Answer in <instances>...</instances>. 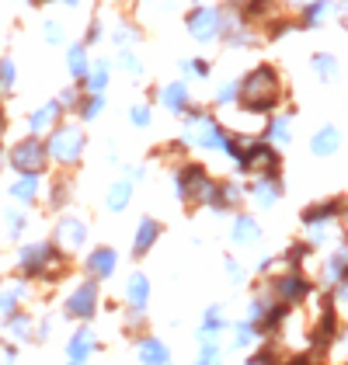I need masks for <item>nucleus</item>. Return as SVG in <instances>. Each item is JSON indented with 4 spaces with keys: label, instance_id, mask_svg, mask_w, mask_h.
Instances as JSON below:
<instances>
[{
    "label": "nucleus",
    "instance_id": "nucleus-1",
    "mask_svg": "<svg viewBox=\"0 0 348 365\" xmlns=\"http://www.w3.org/2000/svg\"><path fill=\"white\" fill-rule=\"evenodd\" d=\"M237 87H240V94H237L240 112H251V115H258V118L275 115V108H279L282 98H286V87H282L279 70L268 66V63H261V66H255V70H247V73L237 81Z\"/></svg>",
    "mask_w": 348,
    "mask_h": 365
},
{
    "label": "nucleus",
    "instance_id": "nucleus-16",
    "mask_svg": "<svg viewBox=\"0 0 348 365\" xmlns=\"http://www.w3.org/2000/svg\"><path fill=\"white\" fill-rule=\"evenodd\" d=\"M70 198H73V178H70V170H56L53 178H46V209L49 212H66V205H70Z\"/></svg>",
    "mask_w": 348,
    "mask_h": 365
},
{
    "label": "nucleus",
    "instance_id": "nucleus-53",
    "mask_svg": "<svg viewBox=\"0 0 348 365\" xmlns=\"http://www.w3.org/2000/svg\"><path fill=\"white\" fill-rule=\"evenodd\" d=\"M66 365H87V362H66Z\"/></svg>",
    "mask_w": 348,
    "mask_h": 365
},
{
    "label": "nucleus",
    "instance_id": "nucleus-9",
    "mask_svg": "<svg viewBox=\"0 0 348 365\" xmlns=\"http://www.w3.org/2000/svg\"><path fill=\"white\" fill-rule=\"evenodd\" d=\"M220 18H223L220 7H203V4H199L195 11H188L185 29H188V35H192L199 46H209V42L220 38Z\"/></svg>",
    "mask_w": 348,
    "mask_h": 365
},
{
    "label": "nucleus",
    "instance_id": "nucleus-11",
    "mask_svg": "<svg viewBox=\"0 0 348 365\" xmlns=\"http://www.w3.org/2000/svg\"><path fill=\"white\" fill-rule=\"evenodd\" d=\"M7 195H11V202H18L21 209L39 205L46 198V174H14L11 185H7Z\"/></svg>",
    "mask_w": 348,
    "mask_h": 365
},
{
    "label": "nucleus",
    "instance_id": "nucleus-30",
    "mask_svg": "<svg viewBox=\"0 0 348 365\" xmlns=\"http://www.w3.org/2000/svg\"><path fill=\"white\" fill-rule=\"evenodd\" d=\"M105 105H108V98L105 94H87L84 91V98H81V105H77V122H94V118H101L105 115Z\"/></svg>",
    "mask_w": 348,
    "mask_h": 365
},
{
    "label": "nucleus",
    "instance_id": "nucleus-41",
    "mask_svg": "<svg viewBox=\"0 0 348 365\" xmlns=\"http://www.w3.org/2000/svg\"><path fill=\"white\" fill-rule=\"evenodd\" d=\"M327 11H331V4H327V0L310 4V7L303 11V21H300V25H303V29H314V25H320V21H324V14H327Z\"/></svg>",
    "mask_w": 348,
    "mask_h": 365
},
{
    "label": "nucleus",
    "instance_id": "nucleus-44",
    "mask_svg": "<svg viewBox=\"0 0 348 365\" xmlns=\"http://www.w3.org/2000/svg\"><path fill=\"white\" fill-rule=\"evenodd\" d=\"M223 275H227L233 285H240V282H244V264H240L237 257H230V254H227V257H223Z\"/></svg>",
    "mask_w": 348,
    "mask_h": 365
},
{
    "label": "nucleus",
    "instance_id": "nucleus-20",
    "mask_svg": "<svg viewBox=\"0 0 348 365\" xmlns=\"http://www.w3.org/2000/svg\"><path fill=\"white\" fill-rule=\"evenodd\" d=\"M261 140L272 143L275 150L290 146L292 143V112H282V115H268L261 122Z\"/></svg>",
    "mask_w": 348,
    "mask_h": 365
},
{
    "label": "nucleus",
    "instance_id": "nucleus-51",
    "mask_svg": "<svg viewBox=\"0 0 348 365\" xmlns=\"http://www.w3.org/2000/svg\"><path fill=\"white\" fill-rule=\"evenodd\" d=\"M59 4H66V7H77V4H81V0H59Z\"/></svg>",
    "mask_w": 348,
    "mask_h": 365
},
{
    "label": "nucleus",
    "instance_id": "nucleus-6",
    "mask_svg": "<svg viewBox=\"0 0 348 365\" xmlns=\"http://www.w3.org/2000/svg\"><path fill=\"white\" fill-rule=\"evenodd\" d=\"M7 168L14 174H49V150L42 136H21L7 146Z\"/></svg>",
    "mask_w": 348,
    "mask_h": 365
},
{
    "label": "nucleus",
    "instance_id": "nucleus-19",
    "mask_svg": "<svg viewBox=\"0 0 348 365\" xmlns=\"http://www.w3.org/2000/svg\"><path fill=\"white\" fill-rule=\"evenodd\" d=\"M150 292H153V285H150V275H143V272L136 268V272H129V275H126L122 303H126L129 309H146V307H150Z\"/></svg>",
    "mask_w": 348,
    "mask_h": 365
},
{
    "label": "nucleus",
    "instance_id": "nucleus-31",
    "mask_svg": "<svg viewBox=\"0 0 348 365\" xmlns=\"http://www.w3.org/2000/svg\"><path fill=\"white\" fill-rule=\"evenodd\" d=\"M188 153H192V146L178 136V140H168L164 146H157V153H153V157H157V160H168V164L178 168V164H185V160H188Z\"/></svg>",
    "mask_w": 348,
    "mask_h": 365
},
{
    "label": "nucleus",
    "instance_id": "nucleus-45",
    "mask_svg": "<svg viewBox=\"0 0 348 365\" xmlns=\"http://www.w3.org/2000/svg\"><path fill=\"white\" fill-rule=\"evenodd\" d=\"M46 42H49V46H59V42H63V25H59V21H46Z\"/></svg>",
    "mask_w": 348,
    "mask_h": 365
},
{
    "label": "nucleus",
    "instance_id": "nucleus-50",
    "mask_svg": "<svg viewBox=\"0 0 348 365\" xmlns=\"http://www.w3.org/2000/svg\"><path fill=\"white\" fill-rule=\"evenodd\" d=\"M7 168V143L0 140V170Z\"/></svg>",
    "mask_w": 348,
    "mask_h": 365
},
{
    "label": "nucleus",
    "instance_id": "nucleus-22",
    "mask_svg": "<svg viewBox=\"0 0 348 365\" xmlns=\"http://www.w3.org/2000/svg\"><path fill=\"white\" fill-rule=\"evenodd\" d=\"M31 299V282L29 279H11L0 285V317H7V313H14V309H21L25 303Z\"/></svg>",
    "mask_w": 348,
    "mask_h": 365
},
{
    "label": "nucleus",
    "instance_id": "nucleus-2",
    "mask_svg": "<svg viewBox=\"0 0 348 365\" xmlns=\"http://www.w3.org/2000/svg\"><path fill=\"white\" fill-rule=\"evenodd\" d=\"M18 275L29 282H59L70 272V254H63L53 240H29L18 247Z\"/></svg>",
    "mask_w": 348,
    "mask_h": 365
},
{
    "label": "nucleus",
    "instance_id": "nucleus-15",
    "mask_svg": "<svg viewBox=\"0 0 348 365\" xmlns=\"http://www.w3.org/2000/svg\"><path fill=\"white\" fill-rule=\"evenodd\" d=\"M164 237V223L157 220V216H140V223H136V233H133V257L136 261H143L146 254L157 247V240Z\"/></svg>",
    "mask_w": 348,
    "mask_h": 365
},
{
    "label": "nucleus",
    "instance_id": "nucleus-26",
    "mask_svg": "<svg viewBox=\"0 0 348 365\" xmlns=\"http://www.w3.org/2000/svg\"><path fill=\"white\" fill-rule=\"evenodd\" d=\"M342 150V129L338 125H320L310 136V153L314 157H334Z\"/></svg>",
    "mask_w": 348,
    "mask_h": 365
},
{
    "label": "nucleus",
    "instance_id": "nucleus-40",
    "mask_svg": "<svg viewBox=\"0 0 348 365\" xmlns=\"http://www.w3.org/2000/svg\"><path fill=\"white\" fill-rule=\"evenodd\" d=\"M237 94H240L237 81H227V84H220L216 98H213V105H216V108H230V105H237Z\"/></svg>",
    "mask_w": 348,
    "mask_h": 365
},
{
    "label": "nucleus",
    "instance_id": "nucleus-8",
    "mask_svg": "<svg viewBox=\"0 0 348 365\" xmlns=\"http://www.w3.org/2000/svg\"><path fill=\"white\" fill-rule=\"evenodd\" d=\"M63 254H81L87 251V240H91V223H87L81 212H59L56 223H53V237H49Z\"/></svg>",
    "mask_w": 348,
    "mask_h": 365
},
{
    "label": "nucleus",
    "instance_id": "nucleus-4",
    "mask_svg": "<svg viewBox=\"0 0 348 365\" xmlns=\"http://www.w3.org/2000/svg\"><path fill=\"white\" fill-rule=\"evenodd\" d=\"M171 192L181 205L205 209L213 202V195H216V178L199 160H185V164H178L171 170Z\"/></svg>",
    "mask_w": 348,
    "mask_h": 365
},
{
    "label": "nucleus",
    "instance_id": "nucleus-34",
    "mask_svg": "<svg viewBox=\"0 0 348 365\" xmlns=\"http://www.w3.org/2000/svg\"><path fill=\"white\" fill-rule=\"evenodd\" d=\"M18 87V63L11 56L0 59V98H11Z\"/></svg>",
    "mask_w": 348,
    "mask_h": 365
},
{
    "label": "nucleus",
    "instance_id": "nucleus-24",
    "mask_svg": "<svg viewBox=\"0 0 348 365\" xmlns=\"http://www.w3.org/2000/svg\"><path fill=\"white\" fill-rule=\"evenodd\" d=\"M136 359H140V365H171V348L160 337L140 334L136 337Z\"/></svg>",
    "mask_w": 348,
    "mask_h": 365
},
{
    "label": "nucleus",
    "instance_id": "nucleus-10",
    "mask_svg": "<svg viewBox=\"0 0 348 365\" xmlns=\"http://www.w3.org/2000/svg\"><path fill=\"white\" fill-rule=\"evenodd\" d=\"M286 195L282 188V174H255L251 185H247V202L258 205V209H275Z\"/></svg>",
    "mask_w": 348,
    "mask_h": 365
},
{
    "label": "nucleus",
    "instance_id": "nucleus-43",
    "mask_svg": "<svg viewBox=\"0 0 348 365\" xmlns=\"http://www.w3.org/2000/svg\"><path fill=\"white\" fill-rule=\"evenodd\" d=\"M195 365H223V351H220V344H216V341H203V351H199Z\"/></svg>",
    "mask_w": 348,
    "mask_h": 365
},
{
    "label": "nucleus",
    "instance_id": "nucleus-47",
    "mask_svg": "<svg viewBox=\"0 0 348 365\" xmlns=\"http://www.w3.org/2000/svg\"><path fill=\"white\" fill-rule=\"evenodd\" d=\"M334 303H338V307H348V282H342V285H338V296H334Z\"/></svg>",
    "mask_w": 348,
    "mask_h": 365
},
{
    "label": "nucleus",
    "instance_id": "nucleus-12",
    "mask_svg": "<svg viewBox=\"0 0 348 365\" xmlns=\"http://www.w3.org/2000/svg\"><path fill=\"white\" fill-rule=\"evenodd\" d=\"M247 202V185L240 181H216V195L205 205L213 216H227V212H244Z\"/></svg>",
    "mask_w": 348,
    "mask_h": 365
},
{
    "label": "nucleus",
    "instance_id": "nucleus-3",
    "mask_svg": "<svg viewBox=\"0 0 348 365\" xmlns=\"http://www.w3.org/2000/svg\"><path fill=\"white\" fill-rule=\"evenodd\" d=\"M46 150H49V164L56 170H73L84 164L87 153V129L77 118H63L56 129H49L46 136Z\"/></svg>",
    "mask_w": 348,
    "mask_h": 365
},
{
    "label": "nucleus",
    "instance_id": "nucleus-36",
    "mask_svg": "<svg viewBox=\"0 0 348 365\" xmlns=\"http://www.w3.org/2000/svg\"><path fill=\"white\" fill-rule=\"evenodd\" d=\"M118 66L133 77V81H143V59L133 53V46H126V49H118Z\"/></svg>",
    "mask_w": 348,
    "mask_h": 365
},
{
    "label": "nucleus",
    "instance_id": "nucleus-17",
    "mask_svg": "<svg viewBox=\"0 0 348 365\" xmlns=\"http://www.w3.org/2000/svg\"><path fill=\"white\" fill-rule=\"evenodd\" d=\"M150 98L160 101V108L171 115H185L192 108V94H188V84H185V81H168L164 87H157Z\"/></svg>",
    "mask_w": 348,
    "mask_h": 365
},
{
    "label": "nucleus",
    "instance_id": "nucleus-23",
    "mask_svg": "<svg viewBox=\"0 0 348 365\" xmlns=\"http://www.w3.org/2000/svg\"><path fill=\"white\" fill-rule=\"evenodd\" d=\"M261 237H265V230H261V223L251 212H237L230 220V240L237 247H255Z\"/></svg>",
    "mask_w": 348,
    "mask_h": 365
},
{
    "label": "nucleus",
    "instance_id": "nucleus-29",
    "mask_svg": "<svg viewBox=\"0 0 348 365\" xmlns=\"http://www.w3.org/2000/svg\"><path fill=\"white\" fill-rule=\"evenodd\" d=\"M29 212L21 209V205H14V209H7L4 212V233H7V240L11 244H21L25 240V233H29Z\"/></svg>",
    "mask_w": 348,
    "mask_h": 365
},
{
    "label": "nucleus",
    "instance_id": "nucleus-55",
    "mask_svg": "<svg viewBox=\"0 0 348 365\" xmlns=\"http://www.w3.org/2000/svg\"><path fill=\"white\" fill-rule=\"evenodd\" d=\"M0 240H4V237H0Z\"/></svg>",
    "mask_w": 348,
    "mask_h": 365
},
{
    "label": "nucleus",
    "instance_id": "nucleus-28",
    "mask_svg": "<svg viewBox=\"0 0 348 365\" xmlns=\"http://www.w3.org/2000/svg\"><path fill=\"white\" fill-rule=\"evenodd\" d=\"M108 81H112V63L108 59H91V70L84 77V91L87 94H105L108 91Z\"/></svg>",
    "mask_w": 348,
    "mask_h": 365
},
{
    "label": "nucleus",
    "instance_id": "nucleus-33",
    "mask_svg": "<svg viewBox=\"0 0 348 365\" xmlns=\"http://www.w3.org/2000/svg\"><path fill=\"white\" fill-rule=\"evenodd\" d=\"M136 38H140V29H136L129 18H118L116 25H112V46L126 49V46H133Z\"/></svg>",
    "mask_w": 348,
    "mask_h": 365
},
{
    "label": "nucleus",
    "instance_id": "nucleus-25",
    "mask_svg": "<svg viewBox=\"0 0 348 365\" xmlns=\"http://www.w3.org/2000/svg\"><path fill=\"white\" fill-rule=\"evenodd\" d=\"M94 351H98V337H94V331H91L87 324L77 327L73 337L66 341V362H87Z\"/></svg>",
    "mask_w": 348,
    "mask_h": 365
},
{
    "label": "nucleus",
    "instance_id": "nucleus-13",
    "mask_svg": "<svg viewBox=\"0 0 348 365\" xmlns=\"http://www.w3.org/2000/svg\"><path fill=\"white\" fill-rule=\"evenodd\" d=\"M118 272V251L108 244H98L84 254V275L94 282H108Z\"/></svg>",
    "mask_w": 348,
    "mask_h": 365
},
{
    "label": "nucleus",
    "instance_id": "nucleus-46",
    "mask_svg": "<svg viewBox=\"0 0 348 365\" xmlns=\"http://www.w3.org/2000/svg\"><path fill=\"white\" fill-rule=\"evenodd\" d=\"M101 35H105V25H101V21H98V18H94V21H91V25H87L84 46H94V42H98V38H101Z\"/></svg>",
    "mask_w": 348,
    "mask_h": 365
},
{
    "label": "nucleus",
    "instance_id": "nucleus-5",
    "mask_svg": "<svg viewBox=\"0 0 348 365\" xmlns=\"http://www.w3.org/2000/svg\"><path fill=\"white\" fill-rule=\"evenodd\" d=\"M181 140L188 143L192 150H205V153H223V140H227V125L216 115L192 105L188 112L181 115Z\"/></svg>",
    "mask_w": 348,
    "mask_h": 365
},
{
    "label": "nucleus",
    "instance_id": "nucleus-54",
    "mask_svg": "<svg viewBox=\"0 0 348 365\" xmlns=\"http://www.w3.org/2000/svg\"><path fill=\"white\" fill-rule=\"evenodd\" d=\"M0 285H4V279H0Z\"/></svg>",
    "mask_w": 348,
    "mask_h": 365
},
{
    "label": "nucleus",
    "instance_id": "nucleus-39",
    "mask_svg": "<svg viewBox=\"0 0 348 365\" xmlns=\"http://www.w3.org/2000/svg\"><path fill=\"white\" fill-rule=\"evenodd\" d=\"M314 70H317L320 81H334V77H338V59L327 56V53H317V56H314Z\"/></svg>",
    "mask_w": 348,
    "mask_h": 365
},
{
    "label": "nucleus",
    "instance_id": "nucleus-37",
    "mask_svg": "<svg viewBox=\"0 0 348 365\" xmlns=\"http://www.w3.org/2000/svg\"><path fill=\"white\" fill-rule=\"evenodd\" d=\"M178 66H181V73H188L195 81H209L213 77V63L209 59H181Z\"/></svg>",
    "mask_w": 348,
    "mask_h": 365
},
{
    "label": "nucleus",
    "instance_id": "nucleus-18",
    "mask_svg": "<svg viewBox=\"0 0 348 365\" xmlns=\"http://www.w3.org/2000/svg\"><path fill=\"white\" fill-rule=\"evenodd\" d=\"M59 122H63V108H59V101H42L39 108H31L29 118H25V125H29V136H49V129H56Z\"/></svg>",
    "mask_w": 348,
    "mask_h": 365
},
{
    "label": "nucleus",
    "instance_id": "nucleus-38",
    "mask_svg": "<svg viewBox=\"0 0 348 365\" xmlns=\"http://www.w3.org/2000/svg\"><path fill=\"white\" fill-rule=\"evenodd\" d=\"M81 98H84V87L81 84H70V87H63L56 94V101H59V108H63V115L66 112H77V105H81Z\"/></svg>",
    "mask_w": 348,
    "mask_h": 365
},
{
    "label": "nucleus",
    "instance_id": "nucleus-32",
    "mask_svg": "<svg viewBox=\"0 0 348 365\" xmlns=\"http://www.w3.org/2000/svg\"><path fill=\"white\" fill-rule=\"evenodd\" d=\"M227 331V320H223V307H209L203 313V324H199V337L203 341H213L216 334Z\"/></svg>",
    "mask_w": 348,
    "mask_h": 365
},
{
    "label": "nucleus",
    "instance_id": "nucleus-42",
    "mask_svg": "<svg viewBox=\"0 0 348 365\" xmlns=\"http://www.w3.org/2000/svg\"><path fill=\"white\" fill-rule=\"evenodd\" d=\"M255 337H258V327H255L251 320H244V324H233V348H247Z\"/></svg>",
    "mask_w": 348,
    "mask_h": 365
},
{
    "label": "nucleus",
    "instance_id": "nucleus-48",
    "mask_svg": "<svg viewBox=\"0 0 348 365\" xmlns=\"http://www.w3.org/2000/svg\"><path fill=\"white\" fill-rule=\"evenodd\" d=\"M227 4H230V7L237 11V14H244V11H247V7H251L255 0H227Z\"/></svg>",
    "mask_w": 348,
    "mask_h": 365
},
{
    "label": "nucleus",
    "instance_id": "nucleus-27",
    "mask_svg": "<svg viewBox=\"0 0 348 365\" xmlns=\"http://www.w3.org/2000/svg\"><path fill=\"white\" fill-rule=\"evenodd\" d=\"M87 70H91V56H87L84 42L66 46V73H70V81H73V84H84Z\"/></svg>",
    "mask_w": 348,
    "mask_h": 365
},
{
    "label": "nucleus",
    "instance_id": "nucleus-7",
    "mask_svg": "<svg viewBox=\"0 0 348 365\" xmlns=\"http://www.w3.org/2000/svg\"><path fill=\"white\" fill-rule=\"evenodd\" d=\"M98 309H101V282H94L84 275V279L66 292V299H63V317H66V320H81V324H87V320H94Z\"/></svg>",
    "mask_w": 348,
    "mask_h": 365
},
{
    "label": "nucleus",
    "instance_id": "nucleus-14",
    "mask_svg": "<svg viewBox=\"0 0 348 365\" xmlns=\"http://www.w3.org/2000/svg\"><path fill=\"white\" fill-rule=\"evenodd\" d=\"M35 334V317L25 313V309H14L7 317H0V337L4 344H25Z\"/></svg>",
    "mask_w": 348,
    "mask_h": 365
},
{
    "label": "nucleus",
    "instance_id": "nucleus-49",
    "mask_svg": "<svg viewBox=\"0 0 348 365\" xmlns=\"http://www.w3.org/2000/svg\"><path fill=\"white\" fill-rule=\"evenodd\" d=\"M4 136H7V108L0 105V140H4Z\"/></svg>",
    "mask_w": 348,
    "mask_h": 365
},
{
    "label": "nucleus",
    "instance_id": "nucleus-35",
    "mask_svg": "<svg viewBox=\"0 0 348 365\" xmlns=\"http://www.w3.org/2000/svg\"><path fill=\"white\" fill-rule=\"evenodd\" d=\"M129 122H133V129H150L153 125V105L150 101H133L129 105Z\"/></svg>",
    "mask_w": 348,
    "mask_h": 365
},
{
    "label": "nucleus",
    "instance_id": "nucleus-52",
    "mask_svg": "<svg viewBox=\"0 0 348 365\" xmlns=\"http://www.w3.org/2000/svg\"><path fill=\"white\" fill-rule=\"evenodd\" d=\"M143 4H168V0H143Z\"/></svg>",
    "mask_w": 348,
    "mask_h": 365
},
{
    "label": "nucleus",
    "instance_id": "nucleus-21",
    "mask_svg": "<svg viewBox=\"0 0 348 365\" xmlns=\"http://www.w3.org/2000/svg\"><path fill=\"white\" fill-rule=\"evenodd\" d=\"M133 198H136V181L133 178H116L112 185H108V192H105V209L112 212V216H122L129 205H133Z\"/></svg>",
    "mask_w": 348,
    "mask_h": 365
}]
</instances>
